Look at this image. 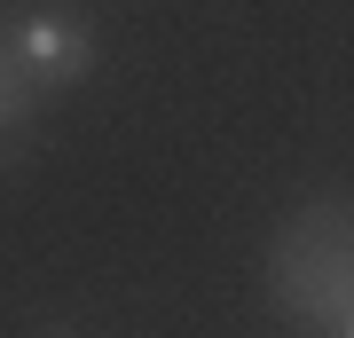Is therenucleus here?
Masks as SVG:
<instances>
[{
	"instance_id": "obj_1",
	"label": "nucleus",
	"mask_w": 354,
	"mask_h": 338,
	"mask_svg": "<svg viewBox=\"0 0 354 338\" xmlns=\"http://www.w3.org/2000/svg\"><path fill=\"white\" fill-rule=\"evenodd\" d=\"M8 63L32 79V87H71V79L95 71V32L64 8H39L8 32Z\"/></svg>"
},
{
	"instance_id": "obj_3",
	"label": "nucleus",
	"mask_w": 354,
	"mask_h": 338,
	"mask_svg": "<svg viewBox=\"0 0 354 338\" xmlns=\"http://www.w3.org/2000/svg\"><path fill=\"white\" fill-rule=\"evenodd\" d=\"M39 338H71V330H39Z\"/></svg>"
},
{
	"instance_id": "obj_2",
	"label": "nucleus",
	"mask_w": 354,
	"mask_h": 338,
	"mask_svg": "<svg viewBox=\"0 0 354 338\" xmlns=\"http://www.w3.org/2000/svg\"><path fill=\"white\" fill-rule=\"evenodd\" d=\"M339 338H354V314H346V323H339Z\"/></svg>"
}]
</instances>
